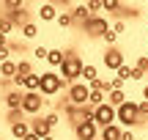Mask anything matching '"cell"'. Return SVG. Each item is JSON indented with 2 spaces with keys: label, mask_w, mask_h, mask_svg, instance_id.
I'll return each mask as SVG.
<instances>
[{
  "label": "cell",
  "mask_w": 148,
  "mask_h": 140,
  "mask_svg": "<svg viewBox=\"0 0 148 140\" xmlns=\"http://www.w3.org/2000/svg\"><path fill=\"white\" fill-rule=\"evenodd\" d=\"M19 33H22V38H27V41H30V38L38 36V25L30 19V22H25V25H19Z\"/></svg>",
  "instance_id": "19"
},
{
  "label": "cell",
  "mask_w": 148,
  "mask_h": 140,
  "mask_svg": "<svg viewBox=\"0 0 148 140\" xmlns=\"http://www.w3.org/2000/svg\"><path fill=\"white\" fill-rule=\"evenodd\" d=\"M66 99H69V104H74V107H85L90 99V85L88 82H71L69 88H66Z\"/></svg>",
  "instance_id": "4"
},
{
  "label": "cell",
  "mask_w": 148,
  "mask_h": 140,
  "mask_svg": "<svg viewBox=\"0 0 148 140\" xmlns=\"http://www.w3.org/2000/svg\"><path fill=\"white\" fill-rule=\"evenodd\" d=\"M55 22H58V27L63 30V27H71V25H74V16H71V11H60Z\"/></svg>",
  "instance_id": "23"
},
{
  "label": "cell",
  "mask_w": 148,
  "mask_h": 140,
  "mask_svg": "<svg viewBox=\"0 0 148 140\" xmlns=\"http://www.w3.org/2000/svg\"><path fill=\"white\" fill-rule=\"evenodd\" d=\"M66 85H69V82H66L58 71H52V69H49V71H41V96L47 99V102H49V96H58Z\"/></svg>",
  "instance_id": "3"
},
{
  "label": "cell",
  "mask_w": 148,
  "mask_h": 140,
  "mask_svg": "<svg viewBox=\"0 0 148 140\" xmlns=\"http://www.w3.org/2000/svg\"><path fill=\"white\" fill-rule=\"evenodd\" d=\"M5 121H8V126H14V124H19V121H25V113H22V110H8V113H5Z\"/></svg>",
  "instance_id": "24"
},
{
  "label": "cell",
  "mask_w": 148,
  "mask_h": 140,
  "mask_svg": "<svg viewBox=\"0 0 148 140\" xmlns=\"http://www.w3.org/2000/svg\"><path fill=\"white\" fill-rule=\"evenodd\" d=\"M115 113H118V126H121V129H132V126L143 124V118H140V107H137L134 99H129L126 104H121Z\"/></svg>",
  "instance_id": "2"
},
{
  "label": "cell",
  "mask_w": 148,
  "mask_h": 140,
  "mask_svg": "<svg viewBox=\"0 0 148 140\" xmlns=\"http://www.w3.org/2000/svg\"><path fill=\"white\" fill-rule=\"evenodd\" d=\"M132 69H134V66H129V63H126V66H121V69L115 71V77H121L123 82H126V80H132Z\"/></svg>",
  "instance_id": "28"
},
{
  "label": "cell",
  "mask_w": 148,
  "mask_h": 140,
  "mask_svg": "<svg viewBox=\"0 0 148 140\" xmlns=\"http://www.w3.org/2000/svg\"><path fill=\"white\" fill-rule=\"evenodd\" d=\"M143 102H148V82L143 85Z\"/></svg>",
  "instance_id": "37"
},
{
  "label": "cell",
  "mask_w": 148,
  "mask_h": 140,
  "mask_svg": "<svg viewBox=\"0 0 148 140\" xmlns=\"http://www.w3.org/2000/svg\"><path fill=\"white\" fill-rule=\"evenodd\" d=\"M145 77H148V74H145Z\"/></svg>",
  "instance_id": "41"
},
{
  "label": "cell",
  "mask_w": 148,
  "mask_h": 140,
  "mask_svg": "<svg viewBox=\"0 0 148 140\" xmlns=\"http://www.w3.org/2000/svg\"><path fill=\"white\" fill-rule=\"evenodd\" d=\"M101 66L107 71H118L121 66H126V55H123L121 47H107L104 55H101Z\"/></svg>",
  "instance_id": "5"
},
{
  "label": "cell",
  "mask_w": 148,
  "mask_h": 140,
  "mask_svg": "<svg viewBox=\"0 0 148 140\" xmlns=\"http://www.w3.org/2000/svg\"><path fill=\"white\" fill-rule=\"evenodd\" d=\"M74 137L77 140H99V126L96 121H82L74 126Z\"/></svg>",
  "instance_id": "9"
},
{
  "label": "cell",
  "mask_w": 148,
  "mask_h": 140,
  "mask_svg": "<svg viewBox=\"0 0 148 140\" xmlns=\"http://www.w3.org/2000/svg\"><path fill=\"white\" fill-rule=\"evenodd\" d=\"M123 3L121 0H104V11H112V14H121Z\"/></svg>",
  "instance_id": "25"
},
{
  "label": "cell",
  "mask_w": 148,
  "mask_h": 140,
  "mask_svg": "<svg viewBox=\"0 0 148 140\" xmlns=\"http://www.w3.org/2000/svg\"><path fill=\"white\" fill-rule=\"evenodd\" d=\"M36 14H38V19H41V22H55L60 11H58V5H55V3H41Z\"/></svg>",
  "instance_id": "11"
},
{
  "label": "cell",
  "mask_w": 148,
  "mask_h": 140,
  "mask_svg": "<svg viewBox=\"0 0 148 140\" xmlns=\"http://www.w3.org/2000/svg\"><path fill=\"white\" fill-rule=\"evenodd\" d=\"M93 121H96V126H99V129H104V126H110V124H118V113H115V107H110V104L104 102L101 107H96Z\"/></svg>",
  "instance_id": "8"
},
{
  "label": "cell",
  "mask_w": 148,
  "mask_h": 140,
  "mask_svg": "<svg viewBox=\"0 0 148 140\" xmlns=\"http://www.w3.org/2000/svg\"><path fill=\"white\" fill-rule=\"evenodd\" d=\"M129 102V96H126V91H110L107 93V104H110V107H121V104H126Z\"/></svg>",
  "instance_id": "16"
},
{
  "label": "cell",
  "mask_w": 148,
  "mask_h": 140,
  "mask_svg": "<svg viewBox=\"0 0 148 140\" xmlns=\"http://www.w3.org/2000/svg\"><path fill=\"white\" fill-rule=\"evenodd\" d=\"M137 107H140V118H145L148 115V102H137Z\"/></svg>",
  "instance_id": "34"
},
{
  "label": "cell",
  "mask_w": 148,
  "mask_h": 140,
  "mask_svg": "<svg viewBox=\"0 0 148 140\" xmlns=\"http://www.w3.org/2000/svg\"><path fill=\"white\" fill-rule=\"evenodd\" d=\"M99 80V66L96 63H85L82 66V82H93Z\"/></svg>",
  "instance_id": "18"
},
{
  "label": "cell",
  "mask_w": 148,
  "mask_h": 140,
  "mask_svg": "<svg viewBox=\"0 0 148 140\" xmlns=\"http://www.w3.org/2000/svg\"><path fill=\"white\" fill-rule=\"evenodd\" d=\"M112 30H115L118 36H121V33L126 30V22H123V19H118V22H112Z\"/></svg>",
  "instance_id": "32"
},
{
  "label": "cell",
  "mask_w": 148,
  "mask_h": 140,
  "mask_svg": "<svg viewBox=\"0 0 148 140\" xmlns=\"http://www.w3.org/2000/svg\"><path fill=\"white\" fill-rule=\"evenodd\" d=\"M134 69L143 71V74H148V55H140V58L134 60Z\"/></svg>",
  "instance_id": "29"
},
{
  "label": "cell",
  "mask_w": 148,
  "mask_h": 140,
  "mask_svg": "<svg viewBox=\"0 0 148 140\" xmlns=\"http://www.w3.org/2000/svg\"><path fill=\"white\" fill-rule=\"evenodd\" d=\"M63 60H66V52L60 47H49V55H47V63L52 66V71L55 69H60V66H63Z\"/></svg>",
  "instance_id": "14"
},
{
  "label": "cell",
  "mask_w": 148,
  "mask_h": 140,
  "mask_svg": "<svg viewBox=\"0 0 148 140\" xmlns=\"http://www.w3.org/2000/svg\"><path fill=\"white\" fill-rule=\"evenodd\" d=\"M30 132L38 137H47V135H52V126L44 121V115H36V118H30Z\"/></svg>",
  "instance_id": "12"
},
{
  "label": "cell",
  "mask_w": 148,
  "mask_h": 140,
  "mask_svg": "<svg viewBox=\"0 0 148 140\" xmlns=\"http://www.w3.org/2000/svg\"><path fill=\"white\" fill-rule=\"evenodd\" d=\"M0 77H3V80H14V77H16V63H14V60L0 63Z\"/></svg>",
  "instance_id": "20"
},
{
  "label": "cell",
  "mask_w": 148,
  "mask_h": 140,
  "mask_svg": "<svg viewBox=\"0 0 148 140\" xmlns=\"http://www.w3.org/2000/svg\"><path fill=\"white\" fill-rule=\"evenodd\" d=\"M22 99H25V91L11 88V91L3 96V102H5V107H8V110H22Z\"/></svg>",
  "instance_id": "10"
},
{
  "label": "cell",
  "mask_w": 148,
  "mask_h": 140,
  "mask_svg": "<svg viewBox=\"0 0 148 140\" xmlns=\"http://www.w3.org/2000/svg\"><path fill=\"white\" fill-rule=\"evenodd\" d=\"M27 74H33V63L30 60H19V63H16V77L14 80H25Z\"/></svg>",
  "instance_id": "21"
},
{
  "label": "cell",
  "mask_w": 148,
  "mask_h": 140,
  "mask_svg": "<svg viewBox=\"0 0 148 140\" xmlns=\"http://www.w3.org/2000/svg\"><path fill=\"white\" fill-rule=\"evenodd\" d=\"M121 135H123V129L118 124H110L104 129H99V140H121Z\"/></svg>",
  "instance_id": "15"
},
{
  "label": "cell",
  "mask_w": 148,
  "mask_h": 140,
  "mask_svg": "<svg viewBox=\"0 0 148 140\" xmlns=\"http://www.w3.org/2000/svg\"><path fill=\"white\" fill-rule=\"evenodd\" d=\"M47 55H49V47H44V44L33 47V58H36V60H47Z\"/></svg>",
  "instance_id": "27"
},
{
  "label": "cell",
  "mask_w": 148,
  "mask_h": 140,
  "mask_svg": "<svg viewBox=\"0 0 148 140\" xmlns=\"http://www.w3.org/2000/svg\"><path fill=\"white\" fill-rule=\"evenodd\" d=\"M5 60H11V49H8V47L0 49V63H5Z\"/></svg>",
  "instance_id": "33"
},
{
  "label": "cell",
  "mask_w": 148,
  "mask_h": 140,
  "mask_svg": "<svg viewBox=\"0 0 148 140\" xmlns=\"http://www.w3.org/2000/svg\"><path fill=\"white\" fill-rule=\"evenodd\" d=\"M25 140H41V137H38V135H33V132H30V135H27Z\"/></svg>",
  "instance_id": "38"
},
{
  "label": "cell",
  "mask_w": 148,
  "mask_h": 140,
  "mask_svg": "<svg viewBox=\"0 0 148 140\" xmlns=\"http://www.w3.org/2000/svg\"><path fill=\"white\" fill-rule=\"evenodd\" d=\"M3 47H8V36H3V33H0V49Z\"/></svg>",
  "instance_id": "36"
},
{
  "label": "cell",
  "mask_w": 148,
  "mask_h": 140,
  "mask_svg": "<svg viewBox=\"0 0 148 140\" xmlns=\"http://www.w3.org/2000/svg\"><path fill=\"white\" fill-rule=\"evenodd\" d=\"M14 27H16V22L11 19L8 14H3V16H0V33H3V36H8V33H14Z\"/></svg>",
  "instance_id": "22"
},
{
  "label": "cell",
  "mask_w": 148,
  "mask_h": 140,
  "mask_svg": "<svg viewBox=\"0 0 148 140\" xmlns=\"http://www.w3.org/2000/svg\"><path fill=\"white\" fill-rule=\"evenodd\" d=\"M41 140H55V135H47V137H41Z\"/></svg>",
  "instance_id": "39"
},
{
  "label": "cell",
  "mask_w": 148,
  "mask_h": 140,
  "mask_svg": "<svg viewBox=\"0 0 148 140\" xmlns=\"http://www.w3.org/2000/svg\"><path fill=\"white\" fill-rule=\"evenodd\" d=\"M27 135H30V121H19V124L11 126V137L14 140H25Z\"/></svg>",
  "instance_id": "17"
},
{
  "label": "cell",
  "mask_w": 148,
  "mask_h": 140,
  "mask_svg": "<svg viewBox=\"0 0 148 140\" xmlns=\"http://www.w3.org/2000/svg\"><path fill=\"white\" fill-rule=\"evenodd\" d=\"M71 16H74V22H79V27H82L85 22H90V19H93V14H90L88 3H79V5H74V8H71Z\"/></svg>",
  "instance_id": "13"
},
{
  "label": "cell",
  "mask_w": 148,
  "mask_h": 140,
  "mask_svg": "<svg viewBox=\"0 0 148 140\" xmlns=\"http://www.w3.org/2000/svg\"><path fill=\"white\" fill-rule=\"evenodd\" d=\"M44 121H47V124H49V126L55 129V126L60 124V115H58V113H47V115H44Z\"/></svg>",
  "instance_id": "31"
},
{
  "label": "cell",
  "mask_w": 148,
  "mask_h": 140,
  "mask_svg": "<svg viewBox=\"0 0 148 140\" xmlns=\"http://www.w3.org/2000/svg\"><path fill=\"white\" fill-rule=\"evenodd\" d=\"M101 41H104V47H118V33L115 30H107Z\"/></svg>",
  "instance_id": "26"
},
{
  "label": "cell",
  "mask_w": 148,
  "mask_h": 140,
  "mask_svg": "<svg viewBox=\"0 0 148 140\" xmlns=\"http://www.w3.org/2000/svg\"><path fill=\"white\" fill-rule=\"evenodd\" d=\"M121 140H134V132H132V129H123V135H121Z\"/></svg>",
  "instance_id": "35"
},
{
  "label": "cell",
  "mask_w": 148,
  "mask_h": 140,
  "mask_svg": "<svg viewBox=\"0 0 148 140\" xmlns=\"http://www.w3.org/2000/svg\"><path fill=\"white\" fill-rule=\"evenodd\" d=\"M44 104H49V102L41 96V93H25V99H22V113L30 115V118H36V115H41Z\"/></svg>",
  "instance_id": "6"
},
{
  "label": "cell",
  "mask_w": 148,
  "mask_h": 140,
  "mask_svg": "<svg viewBox=\"0 0 148 140\" xmlns=\"http://www.w3.org/2000/svg\"><path fill=\"white\" fill-rule=\"evenodd\" d=\"M82 66H85V60L79 58L77 52H71V49H69V52H66L63 66L58 69V74H60V77H63V80L71 85V82H79V80H82Z\"/></svg>",
  "instance_id": "1"
},
{
  "label": "cell",
  "mask_w": 148,
  "mask_h": 140,
  "mask_svg": "<svg viewBox=\"0 0 148 140\" xmlns=\"http://www.w3.org/2000/svg\"><path fill=\"white\" fill-rule=\"evenodd\" d=\"M107 30H112V27H110V22H107L104 16H93L90 22H85V25H82V33L88 38H104Z\"/></svg>",
  "instance_id": "7"
},
{
  "label": "cell",
  "mask_w": 148,
  "mask_h": 140,
  "mask_svg": "<svg viewBox=\"0 0 148 140\" xmlns=\"http://www.w3.org/2000/svg\"><path fill=\"white\" fill-rule=\"evenodd\" d=\"M88 8H90L93 16H99V11L104 8V0H88Z\"/></svg>",
  "instance_id": "30"
},
{
  "label": "cell",
  "mask_w": 148,
  "mask_h": 140,
  "mask_svg": "<svg viewBox=\"0 0 148 140\" xmlns=\"http://www.w3.org/2000/svg\"><path fill=\"white\" fill-rule=\"evenodd\" d=\"M145 49H148V41H145Z\"/></svg>",
  "instance_id": "40"
}]
</instances>
